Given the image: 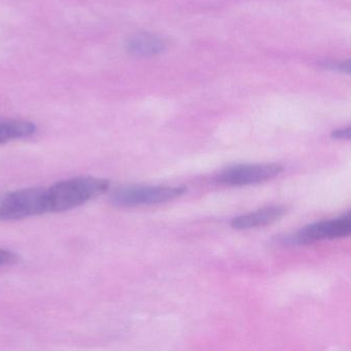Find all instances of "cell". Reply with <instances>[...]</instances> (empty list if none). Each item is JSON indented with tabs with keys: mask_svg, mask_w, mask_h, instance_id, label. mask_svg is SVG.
Wrapping results in <instances>:
<instances>
[{
	"mask_svg": "<svg viewBox=\"0 0 351 351\" xmlns=\"http://www.w3.org/2000/svg\"><path fill=\"white\" fill-rule=\"evenodd\" d=\"M110 182L102 178L82 176L56 182L48 191L49 213L77 208L108 190Z\"/></svg>",
	"mask_w": 351,
	"mask_h": 351,
	"instance_id": "cell-1",
	"label": "cell"
},
{
	"mask_svg": "<svg viewBox=\"0 0 351 351\" xmlns=\"http://www.w3.org/2000/svg\"><path fill=\"white\" fill-rule=\"evenodd\" d=\"M49 213L46 188H28L0 194V221H17Z\"/></svg>",
	"mask_w": 351,
	"mask_h": 351,
	"instance_id": "cell-2",
	"label": "cell"
},
{
	"mask_svg": "<svg viewBox=\"0 0 351 351\" xmlns=\"http://www.w3.org/2000/svg\"><path fill=\"white\" fill-rule=\"evenodd\" d=\"M186 190L184 186H122L112 193L110 201L114 206L122 208L160 204L182 196Z\"/></svg>",
	"mask_w": 351,
	"mask_h": 351,
	"instance_id": "cell-3",
	"label": "cell"
},
{
	"mask_svg": "<svg viewBox=\"0 0 351 351\" xmlns=\"http://www.w3.org/2000/svg\"><path fill=\"white\" fill-rule=\"evenodd\" d=\"M350 232V213H347L346 215L337 219L318 221V223L306 226L293 235L285 238L283 243L289 244V245H305V244L313 243L322 240L346 237Z\"/></svg>",
	"mask_w": 351,
	"mask_h": 351,
	"instance_id": "cell-4",
	"label": "cell"
},
{
	"mask_svg": "<svg viewBox=\"0 0 351 351\" xmlns=\"http://www.w3.org/2000/svg\"><path fill=\"white\" fill-rule=\"evenodd\" d=\"M283 171L278 164H248L223 170L217 176V182L226 186H248L272 180Z\"/></svg>",
	"mask_w": 351,
	"mask_h": 351,
	"instance_id": "cell-5",
	"label": "cell"
},
{
	"mask_svg": "<svg viewBox=\"0 0 351 351\" xmlns=\"http://www.w3.org/2000/svg\"><path fill=\"white\" fill-rule=\"evenodd\" d=\"M287 208L283 206H269L248 215L236 217L231 226L236 230H250L252 228L264 227L279 221L285 217Z\"/></svg>",
	"mask_w": 351,
	"mask_h": 351,
	"instance_id": "cell-6",
	"label": "cell"
},
{
	"mask_svg": "<svg viewBox=\"0 0 351 351\" xmlns=\"http://www.w3.org/2000/svg\"><path fill=\"white\" fill-rule=\"evenodd\" d=\"M166 50V43L151 34H138L131 36L126 43V51L134 57H152Z\"/></svg>",
	"mask_w": 351,
	"mask_h": 351,
	"instance_id": "cell-7",
	"label": "cell"
},
{
	"mask_svg": "<svg viewBox=\"0 0 351 351\" xmlns=\"http://www.w3.org/2000/svg\"><path fill=\"white\" fill-rule=\"evenodd\" d=\"M36 132L34 123L24 120H0V145L26 138Z\"/></svg>",
	"mask_w": 351,
	"mask_h": 351,
	"instance_id": "cell-8",
	"label": "cell"
},
{
	"mask_svg": "<svg viewBox=\"0 0 351 351\" xmlns=\"http://www.w3.org/2000/svg\"><path fill=\"white\" fill-rule=\"evenodd\" d=\"M18 256L11 250L0 248V268L17 263Z\"/></svg>",
	"mask_w": 351,
	"mask_h": 351,
	"instance_id": "cell-9",
	"label": "cell"
},
{
	"mask_svg": "<svg viewBox=\"0 0 351 351\" xmlns=\"http://www.w3.org/2000/svg\"><path fill=\"white\" fill-rule=\"evenodd\" d=\"M332 136L336 139H349L350 138V128L340 129V130L334 131Z\"/></svg>",
	"mask_w": 351,
	"mask_h": 351,
	"instance_id": "cell-10",
	"label": "cell"
}]
</instances>
